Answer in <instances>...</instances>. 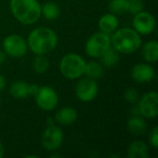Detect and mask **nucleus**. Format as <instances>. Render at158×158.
Segmentation results:
<instances>
[{
    "instance_id": "obj_28",
    "label": "nucleus",
    "mask_w": 158,
    "mask_h": 158,
    "mask_svg": "<svg viewBox=\"0 0 158 158\" xmlns=\"http://www.w3.org/2000/svg\"><path fill=\"white\" fill-rule=\"evenodd\" d=\"M6 87H7V80L2 75H0V92L5 90Z\"/></svg>"
},
{
    "instance_id": "obj_31",
    "label": "nucleus",
    "mask_w": 158,
    "mask_h": 158,
    "mask_svg": "<svg viewBox=\"0 0 158 158\" xmlns=\"http://www.w3.org/2000/svg\"><path fill=\"white\" fill-rule=\"evenodd\" d=\"M0 104H1V100H0Z\"/></svg>"
},
{
    "instance_id": "obj_14",
    "label": "nucleus",
    "mask_w": 158,
    "mask_h": 158,
    "mask_svg": "<svg viewBox=\"0 0 158 158\" xmlns=\"http://www.w3.org/2000/svg\"><path fill=\"white\" fill-rule=\"evenodd\" d=\"M98 26L100 28V31L108 34V35H112L119 26V22L116 14L106 13L104 15H102L99 20Z\"/></svg>"
},
{
    "instance_id": "obj_24",
    "label": "nucleus",
    "mask_w": 158,
    "mask_h": 158,
    "mask_svg": "<svg viewBox=\"0 0 158 158\" xmlns=\"http://www.w3.org/2000/svg\"><path fill=\"white\" fill-rule=\"evenodd\" d=\"M123 97H125V100L128 102V103L135 104L136 102L139 101V98H140V95H139V92H138V90H136V89L128 88L127 90L125 91V94H123Z\"/></svg>"
},
{
    "instance_id": "obj_3",
    "label": "nucleus",
    "mask_w": 158,
    "mask_h": 158,
    "mask_svg": "<svg viewBox=\"0 0 158 158\" xmlns=\"http://www.w3.org/2000/svg\"><path fill=\"white\" fill-rule=\"evenodd\" d=\"M10 11L23 25H33L41 18V5L38 0H10Z\"/></svg>"
},
{
    "instance_id": "obj_4",
    "label": "nucleus",
    "mask_w": 158,
    "mask_h": 158,
    "mask_svg": "<svg viewBox=\"0 0 158 158\" xmlns=\"http://www.w3.org/2000/svg\"><path fill=\"white\" fill-rule=\"evenodd\" d=\"M86 63L77 53H67L60 61V72L67 79H79L84 76Z\"/></svg>"
},
{
    "instance_id": "obj_21",
    "label": "nucleus",
    "mask_w": 158,
    "mask_h": 158,
    "mask_svg": "<svg viewBox=\"0 0 158 158\" xmlns=\"http://www.w3.org/2000/svg\"><path fill=\"white\" fill-rule=\"evenodd\" d=\"M119 54H120V53H119L118 51H116L113 47H110V48L100 57V59H101V64L104 67H114V66H116L117 64L119 63V60H120Z\"/></svg>"
},
{
    "instance_id": "obj_7",
    "label": "nucleus",
    "mask_w": 158,
    "mask_h": 158,
    "mask_svg": "<svg viewBox=\"0 0 158 158\" xmlns=\"http://www.w3.org/2000/svg\"><path fill=\"white\" fill-rule=\"evenodd\" d=\"M3 52L11 57H23L27 53V41L18 34H11L3 39Z\"/></svg>"
},
{
    "instance_id": "obj_1",
    "label": "nucleus",
    "mask_w": 158,
    "mask_h": 158,
    "mask_svg": "<svg viewBox=\"0 0 158 158\" xmlns=\"http://www.w3.org/2000/svg\"><path fill=\"white\" fill-rule=\"evenodd\" d=\"M26 41L28 49L34 54H47L56 48L59 38L53 29L38 27L31 31Z\"/></svg>"
},
{
    "instance_id": "obj_23",
    "label": "nucleus",
    "mask_w": 158,
    "mask_h": 158,
    "mask_svg": "<svg viewBox=\"0 0 158 158\" xmlns=\"http://www.w3.org/2000/svg\"><path fill=\"white\" fill-rule=\"evenodd\" d=\"M108 9L113 14H125L129 10V0H110Z\"/></svg>"
},
{
    "instance_id": "obj_15",
    "label": "nucleus",
    "mask_w": 158,
    "mask_h": 158,
    "mask_svg": "<svg viewBox=\"0 0 158 158\" xmlns=\"http://www.w3.org/2000/svg\"><path fill=\"white\" fill-rule=\"evenodd\" d=\"M127 129L133 135H141L144 134L147 130L146 121L144 120V117L139 115H132L127 121Z\"/></svg>"
},
{
    "instance_id": "obj_12",
    "label": "nucleus",
    "mask_w": 158,
    "mask_h": 158,
    "mask_svg": "<svg viewBox=\"0 0 158 158\" xmlns=\"http://www.w3.org/2000/svg\"><path fill=\"white\" fill-rule=\"evenodd\" d=\"M131 77L135 82L146 84L155 77V70L147 63H138L131 68Z\"/></svg>"
},
{
    "instance_id": "obj_11",
    "label": "nucleus",
    "mask_w": 158,
    "mask_h": 158,
    "mask_svg": "<svg viewBox=\"0 0 158 158\" xmlns=\"http://www.w3.org/2000/svg\"><path fill=\"white\" fill-rule=\"evenodd\" d=\"M155 18L153 14L146 11H141L139 13L134 14V18L132 20V26L135 31H138L140 35H149L155 29Z\"/></svg>"
},
{
    "instance_id": "obj_18",
    "label": "nucleus",
    "mask_w": 158,
    "mask_h": 158,
    "mask_svg": "<svg viewBox=\"0 0 158 158\" xmlns=\"http://www.w3.org/2000/svg\"><path fill=\"white\" fill-rule=\"evenodd\" d=\"M142 57L147 63H156L158 60V42L151 40L142 47Z\"/></svg>"
},
{
    "instance_id": "obj_22",
    "label": "nucleus",
    "mask_w": 158,
    "mask_h": 158,
    "mask_svg": "<svg viewBox=\"0 0 158 158\" xmlns=\"http://www.w3.org/2000/svg\"><path fill=\"white\" fill-rule=\"evenodd\" d=\"M49 66V59L46 56V54H35V57L33 60V68L37 74H44L48 72Z\"/></svg>"
},
{
    "instance_id": "obj_2",
    "label": "nucleus",
    "mask_w": 158,
    "mask_h": 158,
    "mask_svg": "<svg viewBox=\"0 0 158 158\" xmlns=\"http://www.w3.org/2000/svg\"><path fill=\"white\" fill-rule=\"evenodd\" d=\"M110 42L113 48L121 54L134 53L142 46L141 35L129 27L117 28L110 35Z\"/></svg>"
},
{
    "instance_id": "obj_13",
    "label": "nucleus",
    "mask_w": 158,
    "mask_h": 158,
    "mask_svg": "<svg viewBox=\"0 0 158 158\" xmlns=\"http://www.w3.org/2000/svg\"><path fill=\"white\" fill-rule=\"evenodd\" d=\"M77 112L75 108L70 106L60 108L56 112L54 117V120L61 126H70L77 120Z\"/></svg>"
},
{
    "instance_id": "obj_27",
    "label": "nucleus",
    "mask_w": 158,
    "mask_h": 158,
    "mask_svg": "<svg viewBox=\"0 0 158 158\" xmlns=\"http://www.w3.org/2000/svg\"><path fill=\"white\" fill-rule=\"evenodd\" d=\"M38 89H39V86H37V85H35V84H29V94L34 97V95L37 93Z\"/></svg>"
},
{
    "instance_id": "obj_19",
    "label": "nucleus",
    "mask_w": 158,
    "mask_h": 158,
    "mask_svg": "<svg viewBox=\"0 0 158 158\" xmlns=\"http://www.w3.org/2000/svg\"><path fill=\"white\" fill-rule=\"evenodd\" d=\"M60 15H61V9L53 1H48L41 6V16H44L46 20L53 22L56 21Z\"/></svg>"
},
{
    "instance_id": "obj_16",
    "label": "nucleus",
    "mask_w": 158,
    "mask_h": 158,
    "mask_svg": "<svg viewBox=\"0 0 158 158\" xmlns=\"http://www.w3.org/2000/svg\"><path fill=\"white\" fill-rule=\"evenodd\" d=\"M127 156L129 158H147L149 156L147 145L142 141L130 143L127 149Z\"/></svg>"
},
{
    "instance_id": "obj_29",
    "label": "nucleus",
    "mask_w": 158,
    "mask_h": 158,
    "mask_svg": "<svg viewBox=\"0 0 158 158\" xmlns=\"http://www.w3.org/2000/svg\"><path fill=\"white\" fill-rule=\"evenodd\" d=\"M3 155H5V146H3L2 143L0 142V158L3 157Z\"/></svg>"
},
{
    "instance_id": "obj_5",
    "label": "nucleus",
    "mask_w": 158,
    "mask_h": 158,
    "mask_svg": "<svg viewBox=\"0 0 158 158\" xmlns=\"http://www.w3.org/2000/svg\"><path fill=\"white\" fill-rule=\"evenodd\" d=\"M112 47L110 35L102 31L93 34L86 42V53L91 57L100 59Z\"/></svg>"
},
{
    "instance_id": "obj_30",
    "label": "nucleus",
    "mask_w": 158,
    "mask_h": 158,
    "mask_svg": "<svg viewBox=\"0 0 158 158\" xmlns=\"http://www.w3.org/2000/svg\"><path fill=\"white\" fill-rule=\"evenodd\" d=\"M6 60V53L2 52V51H0V64L3 63Z\"/></svg>"
},
{
    "instance_id": "obj_26",
    "label": "nucleus",
    "mask_w": 158,
    "mask_h": 158,
    "mask_svg": "<svg viewBox=\"0 0 158 158\" xmlns=\"http://www.w3.org/2000/svg\"><path fill=\"white\" fill-rule=\"evenodd\" d=\"M149 144L154 147V148H157L158 147V127H154L152 129V131L149 132Z\"/></svg>"
},
{
    "instance_id": "obj_6",
    "label": "nucleus",
    "mask_w": 158,
    "mask_h": 158,
    "mask_svg": "<svg viewBox=\"0 0 158 158\" xmlns=\"http://www.w3.org/2000/svg\"><path fill=\"white\" fill-rule=\"evenodd\" d=\"M139 114L147 119H154L158 116V93L149 91L139 98L136 102Z\"/></svg>"
},
{
    "instance_id": "obj_8",
    "label": "nucleus",
    "mask_w": 158,
    "mask_h": 158,
    "mask_svg": "<svg viewBox=\"0 0 158 158\" xmlns=\"http://www.w3.org/2000/svg\"><path fill=\"white\" fill-rule=\"evenodd\" d=\"M75 87V94L77 99L81 102H91L97 98L99 93V85L97 80L89 77L79 78Z\"/></svg>"
},
{
    "instance_id": "obj_17",
    "label": "nucleus",
    "mask_w": 158,
    "mask_h": 158,
    "mask_svg": "<svg viewBox=\"0 0 158 158\" xmlns=\"http://www.w3.org/2000/svg\"><path fill=\"white\" fill-rule=\"evenodd\" d=\"M10 94L18 100H24L28 98L29 95V84L21 80L12 82L10 86Z\"/></svg>"
},
{
    "instance_id": "obj_20",
    "label": "nucleus",
    "mask_w": 158,
    "mask_h": 158,
    "mask_svg": "<svg viewBox=\"0 0 158 158\" xmlns=\"http://www.w3.org/2000/svg\"><path fill=\"white\" fill-rule=\"evenodd\" d=\"M104 74V66L101 63L95 61H91L89 63H86L84 75L89 78H92L94 80L100 79Z\"/></svg>"
},
{
    "instance_id": "obj_9",
    "label": "nucleus",
    "mask_w": 158,
    "mask_h": 158,
    "mask_svg": "<svg viewBox=\"0 0 158 158\" xmlns=\"http://www.w3.org/2000/svg\"><path fill=\"white\" fill-rule=\"evenodd\" d=\"M37 106L42 110L50 112L53 110L59 104V95L57 92L49 86L39 87L37 93L34 95Z\"/></svg>"
},
{
    "instance_id": "obj_10",
    "label": "nucleus",
    "mask_w": 158,
    "mask_h": 158,
    "mask_svg": "<svg viewBox=\"0 0 158 158\" xmlns=\"http://www.w3.org/2000/svg\"><path fill=\"white\" fill-rule=\"evenodd\" d=\"M64 134L60 127L49 125L41 135V145L48 152H55L63 144Z\"/></svg>"
},
{
    "instance_id": "obj_25",
    "label": "nucleus",
    "mask_w": 158,
    "mask_h": 158,
    "mask_svg": "<svg viewBox=\"0 0 158 158\" xmlns=\"http://www.w3.org/2000/svg\"><path fill=\"white\" fill-rule=\"evenodd\" d=\"M144 10V3L142 0H129V10L128 12H130L131 14H136L139 12Z\"/></svg>"
}]
</instances>
